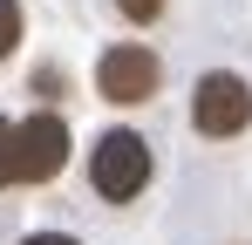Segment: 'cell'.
Wrapping results in <instances>:
<instances>
[{
	"label": "cell",
	"instance_id": "1",
	"mask_svg": "<svg viewBox=\"0 0 252 245\" xmlns=\"http://www.w3.org/2000/svg\"><path fill=\"white\" fill-rule=\"evenodd\" d=\"M89 184H95V198H109V204L143 198V184H150V143H143L136 129L95 136V150H89Z\"/></svg>",
	"mask_w": 252,
	"mask_h": 245
},
{
	"label": "cell",
	"instance_id": "4",
	"mask_svg": "<svg viewBox=\"0 0 252 245\" xmlns=\"http://www.w3.org/2000/svg\"><path fill=\"white\" fill-rule=\"evenodd\" d=\"M62 163H68V122L62 116L41 109L14 129V184H48Z\"/></svg>",
	"mask_w": 252,
	"mask_h": 245
},
{
	"label": "cell",
	"instance_id": "8",
	"mask_svg": "<svg viewBox=\"0 0 252 245\" xmlns=\"http://www.w3.org/2000/svg\"><path fill=\"white\" fill-rule=\"evenodd\" d=\"M21 245H82V239H68V232H34V239H21Z\"/></svg>",
	"mask_w": 252,
	"mask_h": 245
},
{
	"label": "cell",
	"instance_id": "6",
	"mask_svg": "<svg viewBox=\"0 0 252 245\" xmlns=\"http://www.w3.org/2000/svg\"><path fill=\"white\" fill-rule=\"evenodd\" d=\"M0 184H14V122L0 116Z\"/></svg>",
	"mask_w": 252,
	"mask_h": 245
},
{
	"label": "cell",
	"instance_id": "2",
	"mask_svg": "<svg viewBox=\"0 0 252 245\" xmlns=\"http://www.w3.org/2000/svg\"><path fill=\"white\" fill-rule=\"evenodd\" d=\"M157 82H164V61H157L143 41H116V48H102V61H95V89H102V102H116V109L150 102Z\"/></svg>",
	"mask_w": 252,
	"mask_h": 245
},
{
	"label": "cell",
	"instance_id": "3",
	"mask_svg": "<svg viewBox=\"0 0 252 245\" xmlns=\"http://www.w3.org/2000/svg\"><path fill=\"white\" fill-rule=\"evenodd\" d=\"M252 122V82L232 75V68H218L191 89V129L198 136H239Z\"/></svg>",
	"mask_w": 252,
	"mask_h": 245
},
{
	"label": "cell",
	"instance_id": "5",
	"mask_svg": "<svg viewBox=\"0 0 252 245\" xmlns=\"http://www.w3.org/2000/svg\"><path fill=\"white\" fill-rule=\"evenodd\" d=\"M14 41H21V0H0V61L14 55Z\"/></svg>",
	"mask_w": 252,
	"mask_h": 245
},
{
	"label": "cell",
	"instance_id": "7",
	"mask_svg": "<svg viewBox=\"0 0 252 245\" xmlns=\"http://www.w3.org/2000/svg\"><path fill=\"white\" fill-rule=\"evenodd\" d=\"M116 7H123L129 21H136V28H143V21H157V14H164V0H116Z\"/></svg>",
	"mask_w": 252,
	"mask_h": 245
}]
</instances>
